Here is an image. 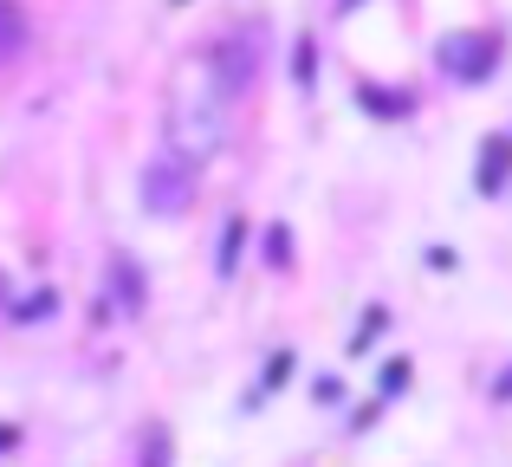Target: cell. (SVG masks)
<instances>
[{
  "mask_svg": "<svg viewBox=\"0 0 512 467\" xmlns=\"http://www.w3.org/2000/svg\"><path fill=\"white\" fill-rule=\"evenodd\" d=\"M383 390H409V357H402V364H389V370H383Z\"/></svg>",
  "mask_w": 512,
  "mask_h": 467,
  "instance_id": "11",
  "label": "cell"
},
{
  "mask_svg": "<svg viewBox=\"0 0 512 467\" xmlns=\"http://www.w3.org/2000/svg\"><path fill=\"white\" fill-rule=\"evenodd\" d=\"M137 195H143V208L150 215H182L188 202H195V169L182 163V156H150L143 163V182H137Z\"/></svg>",
  "mask_w": 512,
  "mask_h": 467,
  "instance_id": "2",
  "label": "cell"
},
{
  "mask_svg": "<svg viewBox=\"0 0 512 467\" xmlns=\"http://www.w3.org/2000/svg\"><path fill=\"white\" fill-rule=\"evenodd\" d=\"M111 279H117V292H124V305H130V312H143V299H150V286L137 279V266H130V260H111Z\"/></svg>",
  "mask_w": 512,
  "mask_h": 467,
  "instance_id": "7",
  "label": "cell"
},
{
  "mask_svg": "<svg viewBox=\"0 0 512 467\" xmlns=\"http://www.w3.org/2000/svg\"><path fill=\"white\" fill-rule=\"evenodd\" d=\"M52 305H59V299H52V292H33V299H26V305H20V318H46V312H52Z\"/></svg>",
  "mask_w": 512,
  "mask_h": 467,
  "instance_id": "10",
  "label": "cell"
},
{
  "mask_svg": "<svg viewBox=\"0 0 512 467\" xmlns=\"http://www.w3.org/2000/svg\"><path fill=\"white\" fill-rule=\"evenodd\" d=\"M227 143V98L221 91H182V98L169 104V156H182L188 169L208 163L214 150Z\"/></svg>",
  "mask_w": 512,
  "mask_h": 467,
  "instance_id": "1",
  "label": "cell"
},
{
  "mask_svg": "<svg viewBox=\"0 0 512 467\" xmlns=\"http://www.w3.org/2000/svg\"><path fill=\"white\" fill-rule=\"evenodd\" d=\"M169 461V429H150V467Z\"/></svg>",
  "mask_w": 512,
  "mask_h": 467,
  "instance_id": "12",
  "label": "cell"
},
{
  "mask_svg": "<svg viewBox=\"0 0 512 467\" xmlns=\"http://www.w3.org/2000/svg\"><path fill=\"white\" fill-rule=\"evenodd\" d=\"M266 260H273V266H292V234H286V228L266 234Z\"/></svg>",
  "mask_w": 512,
  "mask_h": 467,
  "instance_id": "9",
  "label": "cell"
},
{
  "mask_svg": "<svg viewBox=\"0 0 512 467\" xmlns=\"http://www.w3.org/2000/svg\"><path fill=\"white\" fill-rule=\"evenodd\" d=\"M506 169H512V143L493 137V143H487V163H480V189L500 195V176H506Z\"/></svg>",
  "mask_w": 512,
  "mask_h": 467,
  "instance_id": "6",
  "label": "cell"
},
{
  "mask_svg": "<svg viewBox=\"0 0 512 467\" xmlns=\"http://www.w3.org/2000/svg\"><path fill=\"white\" fill-rule=\"evenodd\" d=\"M240 266V215L227 221V234H221V273H234Z\"/></svg>",
  "mask_w": 512,
  "mask_h": 467,
  "instance_id": "8",
  "label": "cell"
},
{
  "mask_svg": "<svg viewBox=\"0 0 512 467\" xmlns=\"http://www.w3.org/2000/svg\"><path fill=\"white\" fill-rule=\"evenodd\" d=\"M253 78H260V33L221 39V52H214V91H221V98H240Z\"/></svg>",
  "mask_w": 512,
  "mask_h": 467,
  "instance_id": "3",
  "label": "cell"
},
{
  "mask_svg": "<svg viewBox=\"0 0 512 467\" xmlns=\"http://www.w3.org/2000/svg\"><path fill=\"white\" fill-rule=\"evenodd\" d=\"M292 72H299V85H312V46L292 52Z\"/></svg>",
  "mask_w": 512,
  "mask_h": 467,
  "instance_id": "13",
  "label": "cell"
},
{
  "mask_svg": "<svg viewBox=\"0 0 512 467\" xmlns=\"http://www.w3.org/2000/svg\"><path fill=\"white\" fill-rule=\"evenodd\" d=\"M350 7H357V0H338V13H350Z\"/></svg>",
  "mask_w": 512,
  "mask_h": 467,
  "instance_id": "15",
  "label": "cell"
},
{
  "mask_svg": "<svg viewBox=\"0 0 512 467\" xmlns=\"http://www.w3.org/2000/svg\"><path fill=\"white\" fill-rule=\"evenodd\" d=\"M26 52V13L20 0H0V59H20Z\"/></svg>",
  "mask_w": 512,
  "mask_h": 467,
  "instance_id": "5",
  "label": "cell"
},
{
  "mask_svg": "<svg viewBox=\"0 0 512 467\" xmlns=\"http://www.w3.org/2000/svg\"><path fill=\"white\" fill-rule=\"evenodd\" d=\"M441 65H448L454 78H487L493 65H500V39L493 33H461L441 46Z\"/></svg>",
  "mask_w": 512,
  "mask_h": 467,
  "instance_id": "4",
  "label": "cell"
},
{
  "mask_svg": "<svg viewBox=\"0 0 512 467\" xmlns=\"http://www.w3.org/2000/svg\"><path fill=\"white\" fill-rule=\"evenodd\" d=\"M500 396H512V377H500Z\"/></svg>",
  "mask_w": 512,
  "mask_h": 467,
  "instance_id": "14",
  "label": "cell"
}]
</instances>
